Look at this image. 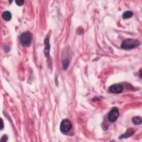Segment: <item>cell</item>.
I'll return each mask as SVG.
<instances>
[{
  "mask_svg": "<svg viewBox=\"0 0 142 142\" xmlns=\"http://www.w3.org/2000/svg\"><path fill=\"white\" fill-rule=\"evenodd\" d=\"M72 128V124L69 120L64 119L62 121L60 126V130L61 132L66 133L69 132Z\"/></svg>",
  "mask_w": 142,
  "mask_h": 142,
  "instance_id": "3",
  "label": "cell"
},
{
  "mask_svg": "<svg viewBox=\"0 0 142 142\" xmlns=\"http://www.w3.org/2000/svg\"><path fill=\"white\" fill-rule=\"evenodd\" d=\"M44 43H45V49H44V53L47 57H49V49H50V45L49 39L48 37H47L45 40H44Z\"/></svg>",
  "mask_w": 142,
  "mask_h": 142,
  "instance_id": "6",
  "label": "cell"
},
{
  "mask_svg": "<svg viewBox=\"0 0 142 142\" xmlns=\"http://www.w3.org/2000/svg\"><path fill=\"white\" fill-rule=\"evenodd\" d=\"M119 109L117 107L112 108V110L109 112L108 115V119L109 121L111 123H114L116 121L119 117Z\"/></svg>",
  "mask_w": 142,
  "mask_h": 142,
  "instance_id": "4",
  "label": "cell"
},
{
  "mask_svg": "<svg viewBox=\"0 0 142 142\" xmlns=\"http://www.w3.org/2000/svg\"><path fill=\"white\" fill-rule=\"evenodd\" d=\"M15 2L16 3V4L17 5H19L20 6H22L23 5V4H24V1H23V0H16V1H15Z\"/></svg>",
  "mask_w": 142,
  "mask_h": 142,
  "instance_id": "12",
  "label": "cell"
},
{
  "mask_svg": "<svg viewBox=\"0 0 142 142\" xmlns=\"http://www.w3.org/2000/svg\"><path fill=\"white\" fill-rule=\"evenodd\" d=\"M132 122L135 125H140L141 124V118L140 117H134L132 118Z\"/></svg>",
  "mask_w": 142,
  "mask_h": 142,
  "instance_id": "9",
  "label": "cell"
},
{
  "mask_svg": "<svg viewBox=\"0 0 142 142\" xmlns=\"http://www.w3.org/2000/svg\"><path fill=\"white\" fill-rule=\"evenodd\" d=\"M2 17L3 18V19L4 20L6 21H9L11 20L12 18V14L9 11H5L4 13H2Z\"/></svg>",
  "mask_w": 142,
  "mask_h": 142,
  "instance_id": "8",
  "label": "cell"
},
{
  "mask_svg": "<svg viewBox=\"0 0 142 142\" xmlns=\"http://www.w3.org/2000/svg\"><path fill=\"white\" fill-rule=\"evenodd\" d=\"M32 41L31 34L29 32H24L20 36V43L23 46L29 47Z\"/></svg>",
  "mask_w": 142,
  "mask_h": 142,
  "instance_id": "2",
  "label": "cell"
},
{
  "mask_svg": "<svg viewBox=\"0 0 142 142\" xmlns=\"http://www.w3.org/2000/svg\"><path fill=\"white\" fill-rule=\"evenodd\" d=\"M133 13L132 12L128 11L125 12H124L122 16H123V19H129V18L132 17L133 16Z\"/></svg>",
  "mask_w": 142,
  "mask_h": 142,
  "instance_id": "10",
  "label": "cell"
},
{
  "mask_svg": "<svg viewBox=\"0 0 142 142\" xmlns=\"http://www.w3.org/2000/svg\"><path fill=\"white\" fill-rule=\"evenodd\" d=\"M123 90V87L121 84H115L111 85L109 87V91L110 92L113 93H120Z\"/></svg>",
  "mask_w": 142,
  "mask_h": 142,
  "instance_id": "5",
  "label": "cell"
},
{
  "mask_svg": "<svg viewBox=\"0 0 142 142\" xmlns=\"http://www.w3.org/2000/svg\"><path fill=\"white\" fill-rule=\"evenodd\" d=\"M7 135H3L2 136V139H1V141H6L7 140Z\"/></svg>",
  "mask_w": 142,
  "mask_h": 142,
  "instance_id": "13",
  "label": "cell"
},
{
  "mask_svg": "<svg viewBox=\"0 0 142 142\" xmlns=\"http://www.w3.org/2000/svg\"><path fill=\"white\" fill-rule=\"evenodd\" d=\"M1 129L2 130L3 128H4V122H3V120H2V119H1Z\"/></svg>",
  "mask_w": 142,
  "mask_h": 142,
  "instance_id": "14",
  "label": "cell"
},
{
  "mask_svg": "<svg viewBox=\"0 0 142 142\" xmlns=\"http://www.w3.org/2000/svg\"><path fill=\"white\" fill-rule=\"evenodd\" d=\"M62 64H63V68L64 70H66L68 68V67L69 66V62L67 60H64L62 61Z\"/></svg>",
  "mask_w": 142,
  "mask_h": 142,
  "instance_id": "11",
  "label": "cell"
},
{
  "mask_svg": "<svg viewBox=\"0 0 142 142\" xmlns=\"http://www.w3.org/2000/svg\"><path fill=\"white\" fill-rule=\"evenodd\" d=\"M140 44L138 40L133 39H127L124 40L122 43L121 47L124 49H132L137 47Z\"/></svg>",
  "mask_w": 142,
  "mask_h": 142,
  "instance_id": "1",
  "label": "cell"
},
{
  "mask_svg": "<svg viewBox=\"0 0 142 142\" xmlns=\"http://www.w3.org/2000/svg\"><path fill=\"white\" fill-rule=\"evenodd\" d=\"M134 132H135V131H134V129H132V128H129V129L127 130L126 132L124 133V134L120 136V137H119V138L120 139H121V138H127L128 137H131V136H132V135L134 134Z\"/></svg>",
  "mask_w": 142,
  "mask_h": 142,
  "instance_id": "7",
  "label": "cell"
}]
</instances>
